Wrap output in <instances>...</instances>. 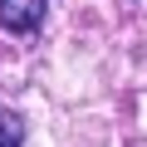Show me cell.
Segmentation results:
<instances>
[{
	"label": "cell",
	"instance_id": "obj_1",
	"mask_svg": "<svg viewBox=\"0 0 147 147\" xmlns=\"http://www.w3.org/2000/svg\"><path fill=\"white\" fill-rule=\"evenodd\" d=\"M44 5L49 0H0V25L10 34H30L44 25Z\"/></svg>",
	"mask_w": 147,
	"mask_h": 147
},
{
	"label": "cell",
	"instance_id": "obj_2",
	"mask_svg": "<svg viewBox=\"0 0 147 147\" xmlns=\"http://www.w3.org/2000/svg\"><path fill=\"white\" fill-rule=\"evenodd\" d=\"M0 147H25V123H20V113L5 108V103H0Z\"/></svg>",
	"mask_w": 147,
	"mask_h": 147
}]
</instances>
